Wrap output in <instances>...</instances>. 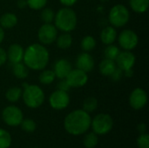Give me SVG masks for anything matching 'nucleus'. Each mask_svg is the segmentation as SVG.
Masks as SVG:
<instances>
[{"label": "nucleus", "mask_w": 149, "mask_h": 148, "mask_svg": "<svg viewBox=\"0 0 149 148\" xmlns=\"http://www.w3.org/2000/svg\"><path fill=\"white\" fill-rule=\"evenodd\" d=\"M92 118L90 113L83 109H77L68 113L64 120L65 130L73 136L86 133L91 128Z\"/></svg>", "instance_id": "obj_1"}, {"label": "nucleus", "mask_w": 149, "mask_h": 148, "mask_svg": "<svg viewBox=\"0 0 149 148\" xmlns=\"http://www.w3.org/2000/svg\"><path fill=\"white\" fill-rule=\"evenodd\" d=\"M50 54L45 45L41 44H32L29 45L24 52V64L31 70H44L49 63Z\"/></svg>", "instance_id": "obj_2"}, {"label": "nucleus", "mask_w": 149, "mask_h": 148, "mask_svg": "<svg viewBox=\"0 0 149 148\" xmlns=\"http://www.w3.org/2000/svg\"><path fill=\"white\" fill-rule=\"evenodd\" d=\"M77 15L70 7L61 8L55 13L54 22L58 30L64 32H70L77 26Z\"/></svg>", "instance_id": "obj_3"}, {"label": "nucleus", "mask_w": 149, "mask_h": 148, "mask_svg": "<svg viewBox=\"0 0 149 148\" xmlns=\"http://www.w3.org/2000/svg\"><path fill=\"white\" fill-rule=\"evenodd\" d=\"M24 91L22 92V98L25 106L31 109H36L40 107L45 102V92L37 85H28L24 83Z\"/></svg>", "instance_id": "obj_4"}, {"label": "nucleus", "mask_w": 149, "mask_h": 148, "mask_svg": "<svg viewBox=\"0 0 149 148\" xmlns=\"http://www.w3.org/2000/svg\"><path fill=\"white\" fill-rule=\"evenodd\" d=\"M108 19L112 26L119 28L126 25L130 19V12L123 4H116L113 6L109 11Z\"/></svg>", "instance_id": "obj_5"}, {"label": "nucleus", "mask_w": 149, "mask_h": 148, "mask_svg": "<svg viewBox=\"0 0 149 148\" xmlns=\"http://www.w3.org/2000/svg\"><path fill=\"white\" fill-rule=\"evenodd\" d=\"M113 127V120L107 113L97 114L91 121V128L97 135H105Z\"/></svg>", "instance_id": "obj_6"}, {"label": "nucleus", "mask_w": 149, "mask_h": 148, "mask_svg": "<svg viewBox=\"0 0 149 148\" xmlns=\"http://www.w3.org/2000/svg\"><path fill=\"white\" fill-rule=\"evenodd\" d=\"M2 119L7 126L15 127L20 126L24 120V114L19 107L16 106H8L2 112Z\"/></svg>", "instance_id": "obj_7"}, {"label": "nucleus", "mask_w": 149, "mask_h": 148, "mask_svg": "<svg viewBox=\"0 0 149 148\" xmlns=\"http://www.w3.org/2000/svg\"><path fill=\"white\" fill-rule=\"evenodd\" d=\"M58 37V29L52 24H44L38 29V38L41 44L48 45L55 42Z\"/></svg>", "instance_id": "obj_8"}, {"label": "nucleus", "mask_w": 149, "mask_h": 148, "mask_svg": "<svg viewBox=\"0 0 149 148\" xmlns=\"http://www.w3.org/2000/svg\"><path fill=\"white\" fill-rule=\"evenodd\" d=\"M118 42L120 46L125 51H132L137 46L139 38L134 31L126 29L123 30L118 36Z\"/></svg>", "instance_id": "obj_9"}, {"label": "nucleus", "mask_w": 149, "mask_h": 148, "mask_svg": "<svg viewBox=\"0 0 149 148\" xmlns=\"http://www.w3.org/2000/svg\"><path fill=\"white\" fill-rule=\"evenodd\" d=\"M70 104V96L67 92L56 90L49 97V105L54 110H64Z\"/></svg>", "instance_id": "obj_10"}, {"label": "nucleus", "mask_w": 149, "mask_h": 148, "mask_svg": "<svg viewBox=\"0 0 149 148\" xmlns=\"http://www.w3.org/2000/svg\"><path fill=\"white\" fill-rule=\"evenodd\" d=\"M148 93L142 88H135L129 96V104L134 110H141L148 104Z\"/></svg>", "instance_id": "obj_11"}, {"label": "nucleus", "mask_w": 149, "mask_h": 148, "mask_svg": "<svg viewBox=\"0 0 149 148\" xmlns=\"http://www.w3.org/2000/svg\"><path fill=\"white\" fill-rule=\"evenodd\" d=\"M65 80L67 81L70 87L73 88H79L82 87L85 85H86L88 81V76L87 73L79 70V69H72L71 72L68 73V75L65 78Z\"/></svg>", "instance_id": "obj_12"}, {"label": "nucleus", "mask_w": 149, "mask_h": 148, "mask_svg": "<svg viewBox=\"0 0 149 148\" xmlns=\"http://www.w3.org/2000/svg\"><path fill=\"white\" fill-rule=\"evenodd\" d=\"M115 61L117 67H119L124 72L134 67L136 61V58L135 55L133 52H131V51H124L120 52Z\"/></svg>", "instance_id": "obj_13"}, {"label": "nucleus", "mask_w": 149, "mask_h": 148, "mask_svg": "<svg viewBox=\"0 0 149 148\" xmlns=\"http://www.w3.org/2000/svg\"><path fill=\"white\" fill-rule=\"evenodd\" d=\"M76 66L78 69L86 73L90 72L94 68V59L91 54L84 51L78 55L76 58Z\"/></svg>", "instance_id": "obj_14"}, {"label": "nucleus", "mask_w": 149, "mask_h": 148, "mask_svg": "<svg viewBox=\"0 0 149 148\" xmlns=\"http://www.w3.org/2000/svg\"><path fill=\"white\" fill-rule=\"evenodd\" d=\"M72 70V64L69 60L65 58L58 59L54 64V69L53 72L55 73L56 78L59 79H65L68 73Z\"/></svg>", "instance_id": "obj_15"}, {"label": "nucleus", "mask_w": 149, "mask_h": 148, "mask_svg": "<svg viewBox=\"0 0 149 148\" xmlns=\"http://www.w3.org/2000/svg\"><path fill=\"white\" fill-rule=\"evenodd\" d=\"M24 52V50L20 44H12L9 46L8 51H6L7 60H9L12 65L20 63L23 61Z\"/></svg>", "instance_id": "obj_16"}, {"label": "nucleus", "mask_w": 149, "mask_h": 148, "mask_svg": "<svg viewBox=\"0 0 149 148\" xmlns=\"http://www.w3.org/2000/svg\"><path fill=\"white\" fill-rule=\"evenodd\" d=\"M117 38V31L113 26H107L100 32V40L104 44H112Z\"/></svg>", "instance_id": "obj_17"}, {"label": "nucleus", "mask_w": 149, "mask_h": 148, "mask_svg": "<svg viewBox=\"0 0 149 148\" xmlns=\"http://www.w3.org/2000/svg\"><path fill=\"white\" fill-rule=\"evenodd\" d=\"M116 68H117V65H116L115 61L112 60V59L106 58L99 65L100 72L104 76L110 77L113 74V72L115 71Z\"/></svg>", "instance_id": "obj_18"}, {"label": "nucleus", "mask_w": 149, "mask_h": 148, "mask_svg": "<svg viewBox=\"0 0 149 148\" xmlns=\"http://www.w3.org/2000/svg\"><path fill=\"white\" fill-rule=\"evenodd\" d=\"M17 24V17L12 12H6L0 17V26L3 29H11Z\"/></svg>", "instance_id": "obj_19"}, {"label": "nucleus", "mask_w": 149, "mask_h": 148, "mask_svg": "<svg viewBox=\"0 0 149 148\" xmlns=\"http://www.w3.org/2000/svg\"><path fill=\"white\" fill-rule=\"evenodd\" d=\"M57 46L61 50H66L71 47L72 44V37L69 32H65L58 37H57L56 40Z\"/></svg>", "instance_id": "obj_20"}, {"label": "nucleus", "mask_w": 149, "mask_h": 148, "mask_svg": "<svg viewBox=\"0 0 149 148\" xmlns=\"http://www.w3.org/2000/svg\"><path fill=\"white\" fill-rule=\"evenodd\" d=\"M12 72L14 76L19 79H24L29 75V68L22 62L14 64L12 66Z\"/></svg>", "instance_id": "obj_21"}, {"label": "nucleus", "mask_w": 149, "mask_h": 148, "mask_svg": "<svg viewBox=\"0 0 149 148\" xmlns=\"http://www.w3.org/2000/svg\"><path fill=\"white\" fill-rule=\"evenodd\" d=\"M131 9L136 13H144L148 10L149 0H129Z\"/></svg>", "instance_id": "obj_22"}, {"label": "nucleus", "mask_w": 149, "mask_h": 148, "mask_svg": "<svg viewBox=\"0 0 149 148\" xmlns=\"http://www.w3.org/2000/svg\"><path fill=\"white\" fill-rule=\"evenodd\" d=\"M22 92H23V90L20 87L13 86V87L9 88L6 91L5 98L9 102L15 103V102H17V101H18L20 99V98L22 97Z\"/></svg>", "instance_id": "obj_23"}, {"label": "nucleus", "mask_w": 149, "mask_h": 148, "mask_svg": "<svg viewBox=\"0 0 149 148\" xmlns=\"http://www.w3.org/2000/svg\"><path fill=\"white\" fill-rule=\"evenodd\" d=\"M99 135L95 133H88L83 139V144L86 148H94L99 143Z\"/></svg>", "instance_id": "obj_24"}, {"label": "nucleus", "mask_w": 149, "mask_h": 148, "mask_svg": "<svg viewBox=\"0 0 149 148\" xmlns=\"http://www.w3.org/2000/svg\"><path fill=\"white\" fill-rule=\"evenodd\" d=\"M56 79L55 73L51 70H45L39 74V82L43 85H50Z\"/></svg>", "instance_id": "obj_25"}, {"label": "nucleus", "mask_w": 149, "mask_h": 148, "mask_svg": "<svg viewBox=\"0 0 149 148\" xmlns=\"http://www.w3.org/2000/svg\"><path fill=\"white\" fill-rule=\"evenodd\" d=\"M96 46V40L92 36H86L81 40V48L84 51L89 52Z\"/></svg>", "instance_id": "obj_26"}, {"label": "nucleus", "mask_w": 149, "mask_h": 148, "mask_svg": "<svg viewBox=\"0 0 149 148\" xmlns=\"http://www.w3.org/2000/svg\"><path fill=\"white\" fill-rule=\"evenodd\" d=\"M98 107V100L94 97H88L83 102V110L90 113L94 112Z\"/></svg>", "instance_id": "obj_27"}, {"label": "nucleus", "mask_w": 149, "mask_h": 148, "mask_svg": "<svg viewBox=\"0 0 149 148\" xmlns=\"http://www.w3.org/2000/svg\"><path fill=\"white\" fill-rule=\"evenodd\" d=\"M12 139L10 133L6 130L0 128V148H9Z\"/></svg>", "instance_id": "obj_28"}, {"label": "nucleus", "mask_w": 149, "mask_h": 148, "mask_svg": "<svg viewBox=\"0 0 149 148\" xmlns=\"http://www.w3.org/2000/svg\"><path fill=\"white\" fill-rule=\"evenodd\" d=\"M120 51L119 47L112 44H108L106 47V49L104 51V55H105L106 58L112 59V60L115 61V59L118 57V55L120 54Z\"/></svg>", "instance_id": "obj_29"}, {"label": "nucleus", "mask_w": 149, "mask_h": 148, "mask_svg": "<svg viewBox=\"0 0 149 148\" xmlns=\"http://www.w3.org/2000/svg\"><path fill=\"white\" fill-rule=\"evenodd\" d=\"M21 128L24 132L25 133H31L33 132H35L36 128H37V124L36 122L31 120V119H24L20 124Z\"/></svg>", "instance_id": "obj_30"}, {"label": "nucleus", "mask_w": 149, "mask_h": 148, "mask_svg": "<svg viewBox=\"0 0 149 148\" xmlns=\"http://www.w3.org/2000/svg\"><path fill=\"white\" fill-rule=\"evenodd\" d=\"M40 16L44 24H52L54 21L55 13L51 8H43Z\"/></svg>", "instance_id": "obj_31"}, {"label": "nucleus", "mask_w": 149, "mask_h": 148, "mask_svg": "<svg viewBox=\"0 0 149 148\" xmlns=\"http://www.w3.org/2000/svg\"><path fill=\"white\" fill-rule=\"evenodd\" d=\"M27 1V6L34 10H42L45 7L48 0H26Z\"/></svg>", "instance_id": "obj_32"}, {"label": "nucleus", "mask_w": 149, "mask_h": 148, "mask_svg": "<svg viewBox=\"0 0 149 148\" xmlns=\"http://www.w3.org/2000/svg\"><path fill=\"white\" fill-rule=\"evenodd\" d=\"M137 146L139 148H149V135L147 133L140 134L137 139Z\"/></svg>", "instance_id": "obj_33"}, {"label": "nucleus", "mask_w": 149, "mask_h": 148, "mask_svg": "<svg viewBox=\"0 0 149 148\" xmlns=\"http://www.w3.org/2000/svg\"><path fill=\"white\" fill-rule=\"evenodd\" d=\"M122 76H123V71L121 69H120L119 67H117L110 77L113 81H119L122 78Z\"/></svg>", "instance_id": "obj_34"}, {"label": "nucleus", "mask_w": 149, "mask_h": 148, "mask_svg": "<svg viewBox=\"0 0 149 148\" xmlns=\"http://www.w3.org/2000/svg\"><path fill=\"white\" fill-rule=\"evenodd\" d=\"M58 90H61V91L68 92L71 89V87L68 85V83L65 80V79H60V81L58 82Z\"/></svg>", "instance_id": "obj_35"}, {"label": "nucleus", "mask_w": 149, "mask_h": 148, "mask_svg": "<svg viewBox=\"0 0 149 148\" xmlns=\"http://www.w3.org/2000/svg\"><path fill=\"white\" fill-rule=\"evenodd\" d=\"M6 61H7L6 51L4 49H3V48L0 47V66H2L3 65H4Z\"/></svg>", "instance_id": "obj_36"}, {"label": "nucleus", "mask_w": 149, "mask_h": 148, "mask_svg": "<svg viewBox=\"0 0 149 148\" xmlns=\"http://www.w3.org/2000/svg\"><path fill=\"white\" fill-rule=\"evenodd\" d=\"M59 2L65 7H71L73 6L78 2V0H59Z\"/></svg>", "instance_id": "obj_37"}, {"label": "nucleus", "mask_w": 149, "mask_h": 148, "mask_svg": "<svg viewBox=\"0 0 149 148\" xmlns=\"http://www.w3.org/2000/svg\"><path fill=\"white\" fill-rule=\"evenodd\" d=\"M17 6L19 9H24L25 7H27V1L26 0H17Z\"/></svg>", "instance_id": "obj_38"}, {"label": "nucleus", "mask_w": 149, "mask_h": 148, "mask_svg": "<svg viewBox=\"0 0 149 148\" xmlns=\"http://www.w3.org/2000/svg\"><path fill=\"white\" fill-rule=\"evenodd\" d=\"M138 130H139L140 133H146V131H147V126H146V124H144V123L140 124V125L138 126Z\"/></svg>", "instance_id": "obj_39"}, {"label": "nucleus", "mask_w": 149, "mask_h": 148, "mask_svg": "<svg viewBox=\"0 0 149 148\" xmlns=\"http://www.w3.org/2000/svg\"><path fill=\"white\" fill-rule=\"evenodd\" d=\"M123 75H125V76H126V77H127V78H131V77L134 75L133 68H132V69H128V70H126V71H124V72H123Z\"/></svg>", "instance_id": "obj_40"}, {"label": "nucleus", "mask_w": 149, "mask_h": 148, "mask_svg": "<svg viewBox=\"0 0 149 148\" xmlns=\"http://www.w3.org/2000/svg\"><path fill=\"white\" fill-rule=\"evenodd\" d=\"M3 39H4V31L3 28L0 26V44L3 41Z\"/></svg>", "instance_id": "obj_41"}, {"label": "nucleus", "mask_w": 149, "mask_h": 148, "mask_svg": "<svg viewBox=\"0 0 149 148\" xmlns=\"http://www.w3.org/2000/svg\"><path fill=\"white\" fill-rule=\"evenodd\" d=\"M102 2H106V1H108V0H101Z\"/></svg>", "instance_id": "obj_42"}, {"label": "nucleus", "mask_w": 149, "mask_h": 148, "mask_svg": "<svg viewBox=\"0 0 149 148\" xmlns=\"http://www.w3.org/2000/svg\"><path fill=\"white\" fill-rule=\"evenodd\" d=\"M33 148H39V147H33Z\"/></svg>", "instance_id": "obj_43"}]
</instances>
